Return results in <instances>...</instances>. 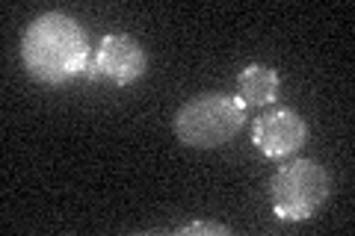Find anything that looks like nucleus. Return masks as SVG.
Wrapping results in <instances>:
<instances>
[{"label":"nucleus","instance_id":"obj_1","mask_svg":"<svg viewBox=\"0 0 355 236\" xmlns=\"http://www.w3.org/2000/svg\"><path fill=\"white\" fill-rule=\"evenodd\" d=\"M21 60L30 77L48 86H62L80 77L89 65V39L83 27L65 12H44L21 39Z\"/></svg>","mask_w":355,"mask_h":236},{"label":"nucleus","instance_id":"obj_2","mask_svg":"<svg viewBox=\"0 0 355 236\" xmlns=\"http://www.w3.org/2000/svg\"><path fill=\"white\" fill-rule=\"evenodd\" d=\"M246 125V104L237 95L225 92H205L175 112L172 130L178 142L190 148H219L237 136Z\"/></svg>","mask_w":355,"mask_h":236},{"label":"nucleus","instance_id":"obj_3","mask_svg":"<svg viewBox=\"0 0 355 236\" xmlns=\"http://www.w3.org/2000/svg\"><path fill=\"white\" fill-rule=\"evenodd\" d=\"M331 177L326 165L308 156H296L275 168L270 181V204L275 219L282 221H305L329 201Z\"/></svg>","mask_w":355,"mask_h":236},{"label":"nucleus","instance_id":"obj_4","mask_svg":"<svg viewBox=\"0 0 355 236\" xmlns=\"http://www.w3.org/2000/svg\"><path fill=\"white\" fill-rule=\"evenodd\" d=\"M146 69H148V53L137 39L128 36V33H107L98 42L83 77L92 83L130 86L146 74Z\"/></svg>","mask_w":355,"mask_h":236},{"label":"nucleus","instance_id":"obj_5","mask_svg":"<svg viewBox=\"0 0 355 236\" xmlns=\"http://www.w3.org/2000/svg\"><path fill=\"white\" fill-rule=\"evenodd\" d=\"M308 139V125L299 112L279 107L254 118L252 142L266 160H287L293 156Z\"/></svg>","mask_w":355,"mask_h":236},{"label":"nucleus","instance_id":"obj_6","mask_svg":"<svg viewBox=\"0 0 355 236\" xmlns=\"http://www.w3.org/2000/svg\"><path fill=\"white\" fill-rule=\"evenodd\" d=\"M279 89H282L279 71L263 62H249L237 77V98L246 104V109L272 104L279 98Z\"/></svg>","mask_w":355,"mask_h":236},{"label":"nucleus","instance_id":"obj_7","mask_svg":"<svg viewBox=\"0 0 355 236\" xmlns=\"http://www.w3.org/2000/svg\"><path fill=\"white\" fill-rule=\"evenodd\" d=\"M181 236H190V233H210V236H228L231 228L228 224H222V221H190V224H184L181 230H178Z\"/></svg>","mask_w":355,"mask_h":236}]
</instances>
